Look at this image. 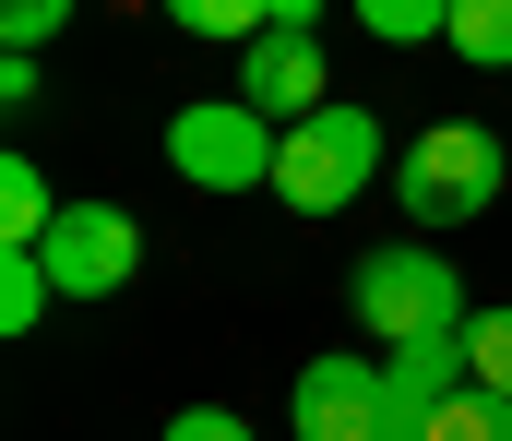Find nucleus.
<instances>
[{
    "label": "nucleus",
    "instance_id": "f257e3e1",
    "mask_svg": "<svg viewBox=\"0 0 512 441\" xmlns=\"http://www.w3.org/2000/svg\"><path fill=\"white\" fill-rule=\"evenodd\" d=\"M346 298H358V334L370 346H429V334H465L477 310H465V275L429 251V239H393V251H358V275H346Z\"/></svg>",
    "mask_w": 512,
    "mask_h": 441
},
{
    "label": "nucleus",
    "instance_id": "f03ea898",
    "mask_svg": "<svg viewBox=\"0 0 512 441\" xmlns=\"http://www.w3.org/2000/svg\"><path fill=\"white\" fill-rule=\"evenodd\" d=\"M393 203H405V227H465V215H489V203H501V132L429 120L417 144L393 155Z\"/></svg>",
    "mask_w": 512,
    "mask_h": 441
},
{
    "label": "nucleus",
    "instance_id": "7ed1b4c3",
    "mask_svg": "<svg viewBox=\"0 0 512 441\" xmlns=\"http://www.w3.org/2000/svg\"><path fill=\"white\" fill-rule=\"evenodd\" d=\"M370 179H382V120L346 108V96H334L322 120H298L286 155H274V203H286V215H346Z\"/></svg>",
    "mask_w": 512,
    "mask_h": 441
},
{
    "label": "nucleus",
    "instance_id": "20e7f679",
    "mask_svg": "<svg viewBox=\"0 0 512 441\" xmlns=\"http://www.w3.org/2000/svg\"><path fill=\"white\" fill-rule=\"evenodd\" d=\"M274 155H286V132L262 120L239 84H227V96H191V108L167 120V167H179L191 191H274Z\"/></svg>",
    "mask_w": 512,
    "mask_h": 441
},
{
    "label": "nucleus",
    "instance_id": "39448f33",
    "mask_svg": "<svg viewBox=\"0 0 512 441\" xmlns=\"http://www.w3.org/2000/svg\"><path fill=\"white\" fill-rule=\"evenodd\" d=\"M239 96H251L274 132H298V120H322V108H334V72H322V12H310V0H274V36L239 60Z\"/></svg>",
    "mask_w": 512,
    "mask_h": 441
},
{
    "label": "nucleus",
    "instance_id": "423d86ee",
    "mask_svg": "<svg viewBox=\"0 0 512 441\" xmlns=\"http://www.w3.org/2000/svg\"><path fill=\"white\" fill-rule=\"evenodd\" d=\"M298 441H382V346H334L286 382Z\"/></svg>",
    "mask_w": 512,
    "mask_h": 441
},
{
    "label": "nucleus",
    "instance_id": "0eeeda50",
    "mask_svg": "<svg viewBox=\"0 0 512 441\" xmlns=\"http://www.w3.org/2000/svg\"><path fill=\"white\" fill-rule=\"evenodd\" d=\"M48 287L60 298H120L131 263H143V227H131L120 203H60V227H48Z\"/></svg>",
    "mask_w": 512,
    "mask_h": 441
},
{
    "label": "nucleus",
    "instance_id": "6e6552de",
    "mask_svg": "<svg viewBox=\"0 0 512 441\" xmlns=\"http://www.w3.org/2000/svg\"><path fill=\"white\" fill-rule=\"evenodd\" d=\"M465 334H429V346H393L382 358V441H429V418L465 394Z\"/></svg>",
    "mask_w": 512,
    "mask_h": 441
},
{
    "label": "nucleus",
    "instance_id": "1a4fd4ad",
    "mask_svg": "<svg viewBox=\"0 0 512 441\" xmlns=\"http://www.w3.org/2000/svg\"><path fill=\"white\" fill-rule=\"evenodd\" d=\"M60 227V191L36 179V155H0V251H48Z\"/></svg>",
    "mask_w": 512,
    "mask_h": 441
},
{
    "label": "nucleus",
    "instance_id": "9d476101",
    "mask_svg": "<svg viewBox=\"0 0 512 441\" xmlns=\"http://www.w3.org/2000/svg\"><path fill=\"white\" fill-rule=\"evenodd\" d=\"M167 24H179V36H215V48H262V36H274V0H179Z\"/></svg>",
    "mask_w": 512,
    "mask_h": 441
},
{
    "label": "nucleus",
    "instance_id": "9b49d317",
    "mask_svg": "<svg viewBox=\"0 0 512 441\" xmlns=\"http://www.w3.org/2000/svg\"><path fill=\"white\" fill-rule=\"evenodd\" d=\"M358 36H382V48H429V36H453V0H358Z\"/></svg>",
    "mask_w": 512,
    "mask_h": 441
},
{
    "label": "nucleus",
    "instance_id": "f8f14e48",
    "mask_svg": "<svg viewBox=\"0 0 512 441\" xmlns=\"http://www.w3.org/2000/svg\"><path fill=\"white\" fill-rule=\"evenodd\" d=\"M48 263H36V251H0V334H36V322H48Z\"/></svg>",
    "mask_w": 512,
    "mask_h": 441
},
{
    "label": "nucleus",
    "instance_id": "ddd939ff",
    "mask_svg": "<svg viewBox=\"0 0 512 441\" xmlns=\"http://www.w3.org/2000/svg\"><path fill=\"white\" fill-rule=\"evenodd\" d=\"M453 60L501 72V60H512V0H453Z\"/></svg>",
    "mask_w": 512,
    "mask_h": 441
},
{
    "label": "nucleus",
    "instance_id": "4468645a",
    "mask_svg": "<svg viewBox=\"0 0 512 441\" xmlns=\"http://www.w3.org/2000/svg\"><path fill=\"white\" fill-rule=\"evenodd\" d=\"M465 370H477V394H501V406H512V298L465 322Z\"/></svg>",
    "mask_w": 512,
    "mask_h": 441
},
{
    "label": "nucleus",
    "instance_id": "2eb2a0df",
    "mask_svg": "<svg viewBox=\"0 0 512 441\" xmlns=\"http://www.w3.org/2000/svg\"><path fill=\"white\" fill-rule=\"evenodd\" d=\"M429 441H512V406H501V394H477V382H465V394H453V406L429 418Z\"/></svg>",
    "mask_w": 512,
    "mask_h": 441
},
{
    "label": "nucleus",
    "instance_id": "dca6fc26",
    "mask_svg": "<svg viewBox=\"0 0 512 441\" xmlns=\"http://www.w3.org/2000/svg\"><path fill=\"white\" fill-rule=\"evenodd\" d=\"M60 24H72L60 0H12V12H0V48H12V60H36V48H48Z\"/></svg>",
    "mask_w": 512,
    "mask_h": 441
},
{
    "label": "nucleus",
    "instance_id": "f3484780",
    "mask_svg": "<svg viewBox=\"0 0 512 441\" xmlns=\"http://www.w3.org/2000/svg\"><path fill=\"white\" fill-rule=\"evenodd\" d=\"M167 441H251V418H227V406H179Z\"/></svg>",
    "mask_w": 512,
    "mask_h": 441
}]
</instances>
